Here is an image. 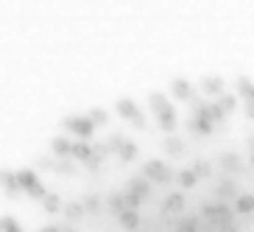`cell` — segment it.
I'll list each match as a JSON object with an SVG mask.
<instances>
[{"mask_svg":"<svg viewBox=\"0 0 254 232\" xmlns=\"http://www.w3.org/2000/svg\"><path fill=\"white\" fill-rule=\"evenodd\" d=\"M148 104H151V109H154V115H157V126L162 129V132H168V135H173V132L179 129V115H176L173 104L162 95V92H151Z\"/></svg>","mask_w":254,"mask_h":232,"instance_id":"obj_1","label":"cell"},{"mask_svg":"<svg viewBox=\"0 0 254 232\" xmlns=\"http://www.w3.org/2000/svg\"><path fill=\"white\" fill-rule=\"evenodd\" d=\"M190 104H193V115H190V120H187L190 132H193L195 137H207V135H212L215 123H212V120H209V115H207V101H198V98H193Z\"/></svg>","mask_w":254,"mask_h":232,"instance_id":"obj_2","label":"cell"},{"mask_svg":"<svg viewBox=\"0 0 254 232\" xmlns=\"http://www.w3.org/2000/svg\"><path fill=\"white\" fill-rule=\"evenodd\" d=\"M62 129L67 135L78 137V140H92L95 135V123H92L87 115H73V118H62Z\"/></svg>","mask_w":254,"mask_h":232,"instance_id":"obj_3","label":"cell"},{"mask_svg":"<svg viewBox=\"0 0 254 232\" xmlns=\"http://www.w3.org/2000/svg\"><path fill=\"white\" fill-rule=\"evenodd\" d=\"M142 176H145L151 185H168V182H173L171 165L162 162V159H148V162L142 165Z\"/></svg>","mask_w":254,"mask_h":232,"instance_id":"obj_4","label":"cell"},{"mask_svg":"<svg viewBox=\"0 0 254 232\" xmlns=\"http://www.w3.org/2000/svg\"><path fill=\"white\" fill-rule=\"evenodd\" d=\"M201 216L207 218L212 227H218V230H229L232 227V216H235V210H229L226 207V202H221V204H207V207L201 210Z\"/></svg>","mask_w":254,"mask_h":232,"instance_id":"obj_5","label":"cell"},{"mask_svg":"<svg viewBox=\"0 0 254 232\" xmlns=\"http://www.w3.org/2000/svg\"><path fill=\"white\" fill-rule=\"evenodd\" d=\"M115 109H118V115H120V118H126V120H128V123H131L134 129L145 132V126H148V123H145V115H142V109L134 104V101H131V98H120Z\"/></svg>","mask_w":254,"mask_h":232,"instance_id":"obj_6","label":"cell"},{"mask_svg":"<svg viewBox=\"0 0 254 232\" xmlns=\"http://www.w3.org/2000/svg\"><path fill=\"white\" fill-rule=\"evenodd\" d=\"M17 182H20V190L28 193L31 199H37V202L45 199L48 190H45V185L37 179V173H34V171H28V168H25V171H17Z\"/></svg>","mask_w":254,"mask_h":232,"instance_id":"obj_7","label":"cell"},{"mask_svg":"<svg viewBox=\"0 0 254 232\" xmlns=\"http://www.w3.org/2000/svg\"><path fill=\"white\" fill-rule=\"evenodd\" d=\"M126 190L131 196H137L140 202H148L151 196H154V185H151L145 176H131V179L126 182Z\"/></svg>","mask_w":254,"mask_h":232,"instance_id":"obj_8","label":"cell"},{"mask_svg":"<svg viewBox=\"0 0 254 232\" xmlns=\"http://www.w3.org/2000/svg\"><path fill=\"white\" fill-rule=\"evenodd\" d=\"M0 190L6 196H20L23 190H20V182H17V171H8V168H0Z\"/></svg>","mask_w":254,"mask_h":232,"instance_id":"obj_9","label":"cell"},{"mask_svg":"<svg viewBox=\"0 0 254 232\" xmlns=\"http://www.w3.org/2000/svg\"><path fill=\"white\" fill-rule=\"evenodd\" d=\"M171 95L179 98V101H193L195 90H193V84L185 81V78H173V81H171Z\"/></svg>","mask_w":254,"mask_h":232,"instance_id":"obj_10","label":"cell"},{"mask_svg":"<svg viewBox=\"0 0 254 232\" xmlns=\"http://www.w3.org/2000/svg\"><path fill=\"white\" fill-rule=\"evenodd\" d=\"M201 92L207 98H218V95H224V78L221 76H207V78H201Z\"/></svg>","mask_w":254,"mask_h":232,"instance_id":"obj_11","label":"cell"},{"mask_svg":"<svg viewBox=\"0 0 254 232\" xmlns=\"http://www.w3.org/2000/svg\"><path fill=\"white\" fill-rule=\"evenodd\" d=\"M51 149L53 154L59 159H70V151H73V140H70V135H59L51 140Z\"/></svg>","mask_w":254,"mask_h":232,"instance_id":"obj_12","label":"cell"},{"mask_svg":"<svg viewBox=\"0 0 254 232\" xmlns=\"http://www.w3.org/2000/svg\"><path fill=\"white\" fill-rule=\"evenodd\" d=\"M218 165H221L224 171H229V173H238V171H243V157L235 154V151H226V154L218 157Z\"/></svg>","mask_w":254,"mask_h":232,"instance_id":"obj_13","label":"cell"},{"mask_svg":"<svg viewBox=\"0 0 254 232\" xmlns=\"http://www.w3.org/2000/svg\"><path fill=\"white\" fill-rule=\"evenodd\" d=\"M182 210H185V196H182L179 190H176V193H171L162 202V213H168V216H179Z\"/></svg>","mask_w":254,"mask_h":232,"instance_id":"obj_14","label":"cell"},{"mask_svg":"<svg viewBox=\"0 0 254 232\" xmlns=\"http://www.w3.org/2000/svg\"><path fill=\"white\" fill-rule=\"evenodd\" d=\"M137 154H140V149H137L131 140H123V143L118 146V151H115V157H118L120 162H134Z\"/></svg>","mask_w":254,"mask_h":232,"instance_id":"obj_15","label":"cell"},{"mask_svg":"<svg viewBox=\"0 0 254 232\" xmlns=\"http://www.w3.org/2000/svg\"><path fill=\"white\" fill-rule=\"evenodd\" d=\"M215 196L221 199V202H226V199H238L240 193H238V185H235L232 179H221L218 187H215Z\"/></svg>","mask_w":254,"mask_h":232,"instance_id":"obj_16","label":"cell"},{"mask_svg":"<svg viewBox=\"0 0 254 232\" xmlns=\"http://www.w3.org/2000/svg\"><path fill=\"white\" fill-rule=\"evenodd\" d=\"M118 221H120V227H123V230L134 232L137 227H140V213H137V210H123V213L118 216Z\"/></svg>","mask_w":254,"mask_h":232,"instance_id":"obj_17","label":"cell"},{"mask_svg":"<svg viewBox=\"0 0 254 232\" xmlns=\"http://www.w3.org/2000/svg\"><path fill=\"white\" fill-rule=\"evenodd\" d=\"M235 87H238V98H243V101H254V81H252V78L238 76Z\"/></svg>","mask_w":254,"mask_h":232,"instance_id":"obj_18","label":"cell"},{"mask_svg":"<svg viewBox=\"0 0 254 232\" xmlns=\"http://www.w3.org/2000/svg\"><path fill=\"white\" fill-rule=\"evenodd\" d=\"M235 213H240V216H252L254 213V196L252 193H240L238 199H235Z\"/></svg>","mask_w":254,"mask_h":232,"instance_id":"obj_19","label":"cell"},{"mask_svg":"<svg viewBox=\"0 0 254 232\" xmlns=\"http://www.w3.org/2000/svg\"><path fill=\"white\" fill-rule=\"evenodd\" d=\"M64 216H67V221H81L84 216H87V210H84V204L81 202H70V204H64Z\"/></svg>","mask_w":254,"mask_h":232,"instance_id":"obj_20","label":"cell"},{"mask_svg":"<svg viewBox=\"0 0 254 232\" xmlns=\"http://www.w3.org/2000/svg\"><path fill=\"white\" fill-rule=\"evenodd\" d=\"M165 151H168V157H182L185 154V146H182V140L179 137H173V135H168V140H165Z\"/></svg>","mask_w":254,"mask_h":232,"instance_id":"obj_21","label":"cell"},{"mask_svg":"<svg viewBox=\"0 0 254 232\" xmlns=\"http://www.w3.org/2000/svg\"><path fill=\"white\" fill-rule=\"evenodd\" d=\"M173 179L179 182V187H185V190H187V187H195V185H198V176H195V173L190 171V168H185V171H179L176 176H173Z\"/></svg>","mask_w":254,"mask_h":232,"instance_id":"obj_22","label":"cell"},{"mask_svg":"<svg viewBox=\"0 0 254 232\" xmlns=\"http://www.w3.org/2000/svg\"><path fill=\"white\" fill-rule=\"evenodd\" d=\"M215 104L224 109V115H232L235 109H238V95H229V92H224V95H218Z\"/></svg>","mask_w":254,"mask_h":232,"instance_id":"obj_23","label":"cell"},{"mask_svg":"<svg viewBox=\"0 0 254 232\" xmlns=\"http://www.w3.org/2000/svg\"><path fill=\"white\" fill-rule=\"evenodd\" d=\"M42 210H45V213H59L62 207H64V204H62V199L56 193H45V199H42Z\"/></svg>","mask_w":254,"mask_h":232,"instance_id":"obj_24","label":"cell"},{"mask_svg":"<svg viewBox=\"0 0 254 232\" xmlns=\"http://www.w3.org/2000/svg\"><path fill=\"white\" fill-rule=\"evenodd\" d=\"M106 207L112 210L115 216H120L123 210H128V207H126V196H123V193H115V196H109V199H106Z\"/></svg>","mask_w":254,"mask_h":232,"instance_id":"obj_25","label":"cell"},{"mask_svg":"<svg viewBox=\"0 0 254 232\" xmlns=\"http://www.w3.org/2000/svg\"><path fill=\"white\" fill-rule=\"evenodd\" d=\"M190 171H193L195 176H198V179H209V176H212V165H209L207 159H195Z\"/></svg>","mask_w":254,"mask_h":232,"instance_id":"obj_26","label":"cell"},{"mask_svg":"<svg viewBox=\"0 0 254 232\" xmlns=\"http://www.w3.org/2000/svg\"><path fill=\"white\" fill-rule=\"evenodd\" d=\"M87 118H90L95 126H104L106 120H109V112H106V109H101V106H92L90 112H87Z\"/></svg>","mask_w":254,"mask_h":232,"instance_id":"obj_27","label":"cell"},{"mask_svg":"<svg viewBox=\"0 0 254 232\" xmlns=\"http://www.w3.org/2000/svg\"><path fill=\"white\" fill-rule=\"evenodd\" d=\"M0 232H23V227L17 224V218L3 216V218H0Z\"/></svg>","mask_w":254,"mask_h":232,"instance_id":"obj_28","label":"cell"},{"mask_svg":"<svg viewBox=\"0 0 254 232\" xmlns=\"http://www.w3.org/2000/svg\"><path fill=\"white\" fill-rule=\"evenodd\" d=\"M207 115H209V120H212V123H224L226 120V115H224V109H221V106L218 104H207Z\"/></svg>","mask_w":254,"mask_h":232,"instance_id":"obj_29","label":"cell"},{"mask_svg":"<svg viewBox=\"0 0 254 232\" xmlns=\"http://www.w3.org/2000/svg\"><path fill=\"white\" fill-rule=\"evenodd\" d=\"M84 210H87V213H101V199H98V196H84Z\"/></svg>","mask_w":254,"mask_h":232,"instance_id":"obj_30","label":"cell"},{"mask_svg":"<svg viewBox=\"0 0 254 232\" xmlns=\"http://www.w3.org/2000/svg\"><path fill=\"white\" fill-rule=\"evenodd\" d=\"M176 232H198V221H195V218H182Z\"/></svg>","mask_w":254,"mask_h":232,"instance_id":"obj_31","label":"cell"},{"mask_svg":"<svg viewBox=\"0 0 254 232\" xmlns=\"http://www.w3.org/2000/svg\"><path fill=\"white\" fill-rule=\"evenodd\" d=\"M39 232H73L67 224H62V227H45V230H39Z\"/></svg>","mask_w":254,"mask_h":232,"instance_id":"obj_32","label":"cell"},{"mask_svg":"<svg viewBox=\"0 0 254 232\" xmlns=\"http://www.w3.org/2000/svg\"><path fill=\"white\" fill-rule=\"evenodd\" d=\"M249 165L254 168V137H249Z\"/></svg>","mask_w":254,"mask_h":232,"instance_id":"obj_33","label":"cell"},{"mask_svg":"<svg viewBox=\"0 0 254 232\" xmlns=\"http://www.w3.org/2000/svg\"><path fill=\"white\" fill-rule=\"evenodd\" d=\"M246 118L254 120V101H246Z\"/></svg>","mask_w":254,"mask_h":232,"instance_id":"obj_34","label":"cell"}]
</instances>
